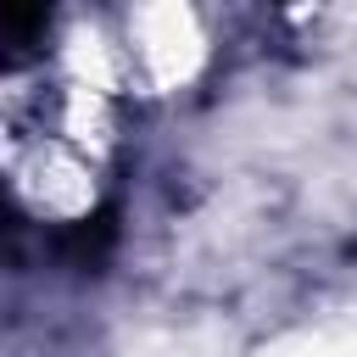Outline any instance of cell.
Here are the masks:
<instances>
[{"label": "cell", "mask_w": 357, "mask_h": 357, "mask_svg": "<svg viewBox=\"0 0 357 357\" xmlns=\"http://www.w3.org/2000/svg\"><path fill=\"white\" fill-rule=\"evenodd\" d=\"M117 156L123 95L56 56L0 73V184L33 223L95 218Z\"/></svg>", "instance_id": "1"}, {"label": "cell", "mask_w": 357, "mask_h": 357, "mask_svg": "<svg viewBox=\"0 0 357 357\" xmlns=\"http://www.w3.org/2000/svg\"><path fill=\"white\" fill-rule=\"evenodd\" d=\"M106 33H112V67H117L123 100L128 95H139V100L178 95L212 61V28L184 0L128 6V11L106 17Z\"/></svg>", "instance_id": "2"}, {"label": "cell", "mask_w": 357, "mask_h": 357, "mask_svg": "<svg viewBox=\"0 0 357 357\" xmlns=\"http://www.w3.org/2000/svg\"><path fill=\"white\" fill-rule=\"evenodd\" d=\"M245 357H357V301H329L268 329Z\"/></svg>", "instance_id": "3"}]
</instances>
